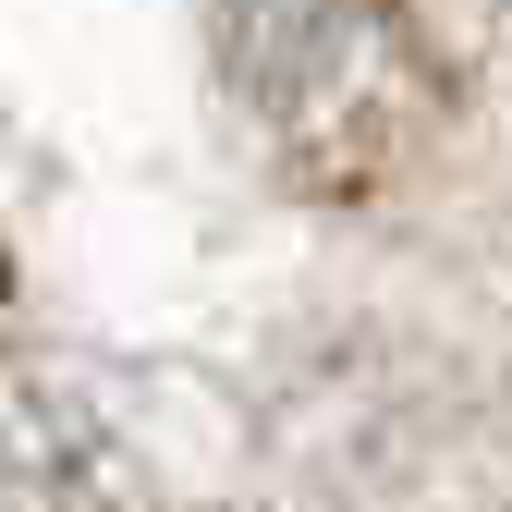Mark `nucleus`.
Returning a JSON list of instances; mask_svg holds the SVG:
<instances>
[{
	"label": "nucleus",
	"mask_w": 512,
	"mask_h": 512,
	"mask_svg": "<svg viewBox=\"0 0 512 512\" xmlns=\"http://www.w3.org/2000/svg\"><path fill=\"white\" fill-rule=\"evenodd\" d=\"M232 86L305 171H378L415 122V49L378 0H220Z\"/></svg>",
	"instance_id": "obj_1"
}]
</instances>
